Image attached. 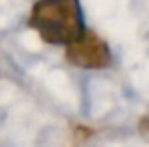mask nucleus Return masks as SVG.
Here are the masks:
<instances>
[{"label":"nucleus","mask_w":149,"mask_h":147,"mask_svg":"<svg viewBox=\"0 0 149 147\" xmlns=\"http://www.w3.org/2000/svg\"><path fill=\"white\" fill-rule=\"evenodd\" d=\"M29 26L49 45H68L87 28L79 0H38Z\"/></svg>","instance_id":"nucleus-1"},{"label":"nucleus","mask_w":149,"mask_h":147,"mask_svg":"<svg viewBox=\"0 0 149 147\" xmlns=\"http://www.w3.org/2000/svg\"><path fill=\"white\" fill-rule=\"evenodd\" d=\"M66 59L74 66L85 68V70H100L111 64L113 57L108 44L98 34L85 28V32L77 40L66 45Z\"/></svg>","instance_id":"nucleus-2"},{"label":"nucleus","mask_w":149,"mask_h":147,"mask_svg":"<svg viewBox=\"0 0 149 147\" xmlns=\"http://www.w3.org/2000/svg\"><path fill=\"white\" fill-rule=\"evenodd\" d=\"M142 130H143V132H147V134H149V119H146V121L142 123Z\"/></svg>","instance_id":"nucleus-3"}]
</instances>
